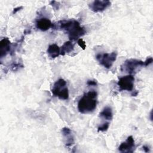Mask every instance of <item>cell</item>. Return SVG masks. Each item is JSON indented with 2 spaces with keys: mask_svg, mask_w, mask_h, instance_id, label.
I'll use <instances>...</instances> for the list:
<instances>
[{
  "mask_svg": "<svg viewBox=\"0 0 153 153\" xmlns=\"http://www.w3.org/2000/svg\"><path fill=\"white\" fill-rule=\"evenodd\" d=\"M59 28L65 31L72 41H76L85 33L84 27L80 26L79 23L74 19L61 20L59 22Z\"/></svg>",
  "mask_w": 153,
  "mask_h": 153,
  "instance_id": "6da1fadb",
  "label": "cell"
},
{
  "mask_svg": "<svg viewBox=\"0 0 153 153\" xmlns=\"http://www.w3.org/2000/svg\"><path fill=\"white\" fill-rule=\"evenodd\" d=\"M97 93L94 90L85 93L78 102V109L81 114H89L94 111L97 106Z\"/></svg>",
  "mask_w": 153,
  "mask_h": 153,
  "instance_id": "7a4b0ae2",
  "label": "cell"
},
{
  "mask_svg": "<svg viewBox=\"0 0 153 153\" xmlns=\"http://www.w3.org/2000/svg\"><path fill=\"white\" fill-rule=\"evenodd\" d=\"M52 94L61 100H68L69 98V91L65 79L60 78L57 80L53 85Z\"/></svg>",
  "mask_w": 153,
  "mask_h": 153,
  "instance_id": "3957f363",
  "label": "cell"
},
{
  "mask_svg": "<svg viewBox=\"0 0 153 153\" xmlns=\"http://www.w3.org/2000/svg\"><path fill=\"white\" fill-rule=\"evenodd\" d=\"M145 66L144 62L134 59L126 60L121 66V71L130 74L136 73L140 68Z\"/></svg>",
  "mask_w": 153,
  "mask_h": 153,
  "instance_id": "277c9868",
  "label": "cell"
},
{
  "mask_svg": "<svg viewBox=\"0 0 153 153\" xmlns=\"http://www.w3.org/2000/svg\"><path fill=\"white\" fill-rule=\"evenodd\" d=\"M117 53L113 51L111 53L98 54L96 56V59L99 63L106 69H109L112 66L114 62L116 60Z\"/></svg>",
  "mask_w": 153,
  "mask_h": 153,
  "instance_id": "5b68a950",
  "label": "cell"
},
{
  "mask_svg": "<svg viewBox=\"0 0 153 153\" xmlns=\"http://www.w3.org/2000/svg\"><path fill=\"white\" fill-rule=\"evenodd\" d=\"M134 78L131 74L120 78L117 83L120 88V90L128 91H132L134 87Z\"/></svg>",
  "mask_w": 153,
  "mask_h": 153,
  "instance_id": "8992f818",
  "label": "cell"
},
{
  "mask_svg": "<svg viewBox=\"0 0 153 153\" xmlns=\"http://www.w3.org/2000/svg\"><path fill=\"white\" fill-rule=\"evenodd\" d=\"M134 148V140L132 136H130L124 142L120 144L118 147V150L121 152H133Z\"/></svg>",
  "mask_w": 153,
  "mask_h": 153,
  "instance_id": "52a82bcc",
  "label": "cell"
},
{
  "mask_svg": "<svg viewBox=\"0 0 153 153\" xmlns=\"http://www.w3.org/2000/svg\"><path fill=\"white\" fill-rule=\"evenodd\" d=\"M111 5L109 1H94L89 5V7L91 11L95 13L102 12L106 10Z\"/></svg>",
  "mask_w": 153,
  "mask_h": 153,
  "instance_id": "ba28073f",
  "label": "cell"
},
{
  "mask_svg": "<svg viewBox=\"0 0 153 153\" xmlns=\"http://www.w3.org/2000/svg\"><path fill=\"white\" fill-rule=\"evenodd\" d=\"M53 26V24L50 19L42 17L36 21V27L41 31H46Z\"/></svg>",
  "mask_w": 153,
  "mask_h": 153,
  "instance_id": "9c48e42d",
  "label": "cell"
},
{
  "mask_svg": "<svg viewBox=\"0 0 153 153\" xmlns=\"http://www.w3.org/2000/svg\"><path fill=\"white\" fill-rule=\"evenodd\" d=\"M62 133L66 146H70L72 145L74 143V139L71 130L69 128L64 127L62 130Z\"/></svg>",
  "mask_w": 153,
  "mask_h": 153,
  "instance_id": "30bf717a",
  "label": "cell"
},
{
  "mask_svg": "<svg viewBox=\"0 0 153 153\" xmlns=\"http://www.w3.org/2000/svg\"><path fill=\"white\" fill-rule=\"evenodd\" d=\"M11 42L7 38H4L0 42V56L2 58L10 51Z\"/></svg>",
  "mask_w": 153,
  "mask_h": 153,
  "instance_id": "8fae6325",
  "label": "cell"
},
{
  "mask_svg": "<svg viewBox=\"0 0 153 153\" xmlns=\"http://www.w3.org/2000/svg\"><path fill=\"white\" fill-rule=\"evenodd\" d=\"M47 53L48 56L53 59L57 57L60 55V48L55 44H51L48 47Z\"/></svg>",
  "mask_w": 153,
  "mask_h": 153,
  "instance_id": "7c38bea8",
  "label": "cell"
},
{
  "mask_svg": "<svg viewBox=\"0 0 153 153\" xmlns=\"http://www.w3.org/2000/svg\"><path fill=\"white\" fill-rule=\"evenodd\" d=\"M100 117L106 120H111L113 117V112L111 106H105L102 111L99 114Z\"/></svg>",
  "mask_w": 153,
  "mask_h": 153,
  "instance_id": "4fadbf2b",
  "label": "cell"
},
{
  "mask_svg": "<svg viewBox=\"0 0 153 153\" xmlns=\"http://www.w3.org/2000/svg\"><path fill=\"white\" fill-rule=\"evenodd\" d=\"M74 50V45L71 41L65 42L60 48V55L64 56L66 53H71Z\"/></svg>",
  "mask_w": 153,
  "mask_h": 153,
  "instance_id": "5bb4252c",
  "label": "cell"
},
{
  "mask_svg": "<svg viewBox=\"0 0 153 153\" xmlns=\"http://www.w3.org/2000/svg\"><path fill=\"white\" fill-rule=\"evenodd\" d=\"M109 127V123L106 122V123H103L101 126H100L98 127L97 130H98V131H105L108 129Z\"/></svg>",
  "mask_w": 153,
  "mask_h": 153,
  "instance_id": "9a60e30c",
  "label": "cell"
},
{
  "mask_svg": "<svg viewBox=\"0 0 153 153\" xmlns=\"http://www.w3.org/2000/svg\"><path fill=\"white\" fill-rule=\"evenodd\" d=\"M77 43H78V44L79 45V46L81 48H82L83 50H84V49L86 48L85 42H84V41L82 39L79 38V39H78Z\"/></svg>",
  "mask_w": 153,
  "mask_h": 153,
  "instance_id": "2e32d148",
  "label": "cell"
},
{
  "mask_svg": "<svg viewBox=\"0 0 153 153\" xmlns=\"http://www.w3.org/2000/svg\"><path fill=\"white\" fill-rule=\"evenodd\" d=\"M153 61V59L152 57H148L146 59V60L144 62V64H145V66H147L148 65H149L151 63H152Z\"/></svg>",
  "mask_w": 153,
  "mask_h": 153,
  "instance_id": "e0dca14e",
  "label": "cell"
},
{
  "mask_svg": "<svg viewBox=\"0 0 153 153\" xmlns=\"http://www.w3.org/2000/svg\"><path fill=\"white\" fill-rule=\"evenodd\" d=\"M87 84L88 85H97V83H96V82L95 81H93V80H88V81H87Z\"/></svg>",
  "mask_w": 153,
  "mask_h": 153,
  "instance_id": "ac0fdd59",
  "label": "cell"
},
{
  "mask_svg": "<svg viewBox=\"0 0 153 153\" xmlns=\"http://www.w3.org/2000/svg\"><path fill=\"white\" fill-rule=\"evenodd\" d=\"M23 7H17V8H15L13 11V14H16L18 11H19L20 9H22Z\"/></svg>",
  "mask_w": 153,
  "mask_h": 153,
  "instance_id": "d6986e66",
  "label": "cell"
},
{
  "mask_svg": "<svg viewBox=\"0 0 153 153\" xmlns=\"http://www.w3.org/2000/svg\"><path fill=\"white\" fill-rule=\"evenodd\" d=\"M143 150H144L146 152H147L149 151V148H148L147 146H143Z\"/></svg>",
  "mask_w": 153,
  "mask_h": 153,
  "instance_id": "ffe728a7",
  "label": "cell"
}]
</instances>
